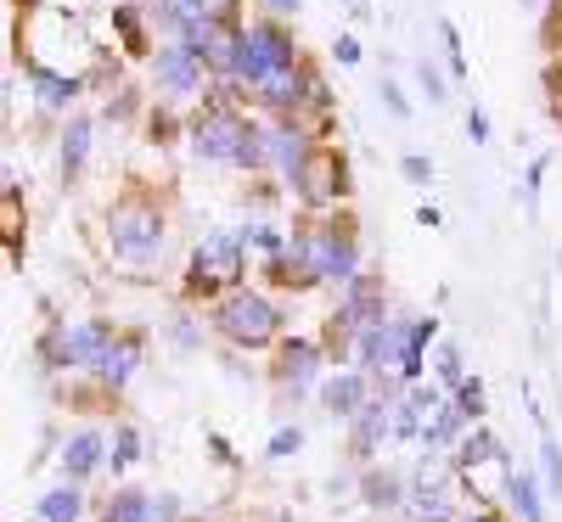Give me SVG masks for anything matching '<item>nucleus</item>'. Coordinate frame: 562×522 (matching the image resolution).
<instances>
[{
    "label": "nucleus",
    "instance_id": "f257e3e1",
    "mask_svg": "<svg viewBox=\"0 0 562 522\" xmlns=\"http://www.w3.org/2000/svg\"><path fill=\"white\" fill-rule=\"evenodd\" d=\"M192 147L209 163H243V169L265 163V135L243 113H231V107H214V113H203L192 124Z\"/></svg>",
    "mask_w": 562,
    "mask_h": 522
},
{
    "label": "nucleus",
    "instance_id": "f03ea898",
    "mask_svg": "<svg viewBox=\"0 0 562 522\" xmlns=\"http://www.w3.org/2000/svg\"><path fill=\"white\" fill-rule=\"evenodd\" d=\"M164 248V214L153 203H119L113 208V253L147 264Z\"/></svg>",
    "mask_w": 562,
    "mask_h": 522
},
{
    "label": "nucleus",
    "instance_id": "7ed1b4c3",
    "mask_svg": "<svg viewBox=\"0 0 562 522\" xmlns=\"http://www.w3.org/2000/svg\"><path fill=\"white\" fill-rule=\"evenodd\" d=\"M214 326L225 331L231 343L259 349V343H270V338H276V309H270L259 293H231V298L214 309Z\"/></svg>",
    "mask_w": 562,
    "mask_h": 522
},
{
    "label": "nucleus",
    "instance_id": "20e7f679",
    "mask_svg": "<svg viewBox=\"0 0 562 522\" xmlns=\"http://www.w3.org/2000/svg\"><path fill=\"white\" fill-rule=\"evenodd\" d=\"M237 73H248L259 90H270L276 79H288V73H293V45H288V34L270 29V23H259V29L243 39V68H237Z\"/></svg>",
    "mask_w": 562,
    "mask_h": 522
},
{
    "label": "nucleus",
    "instance_id": "39448f33",
    "mask_svg": "<svg viewBox=\"0 0 562 522\" xmlns=\"http://www.w3.org/2000/svg\"><path fill=\"white\" fill-rule=\"evenodd\" d=\"M203 68H209V63L192 52V45H164L158 63H153V84L164 90L169 102H186V97L203 84Z\"/></svg>",
    "mask_w": 562,
    "mask_h": 522
},
{
    "label": "nucleus",
    "instance_id": "423d86ee",
    "mask_svg": "<svg viewBox=\"0 0 562 522\" xmlns=\"http://www.w3.org/2000/svg\"><path fill=\"white\" fill-rule=\"evenodd\" d=\"M237 270H243V242H231V236H203V248L192 253V287L237 281Z\"/></svg>",
    "mask_w": 562,
    "mask_h": 522
},
{
    "label": "nucleus",
    "instance_id": "0eeeda50",
    "mask_svg": "<svg viewBox=\"0 0 562 522\" xmlns=\"http://www.w3.org/2000/svg\"><path fill=\"white\" fill-rule=\"evenodd\" d=\"M243 39L248 34H237V29L220 23V18H209V23H198L192 34H186V45H192L209 68H243Z\"/></svg>",
    "mask_w": 562,
    "mask_h": 522
},
{
    "label": "nucleus",
    "instance_id": "6e6552de",
    "mask_svg": "<svg viewBox=\"0 0 562 522\" xmlns=\"http://www.w3.org/2000/svg\"><path fill=\"white\" fill-rule=\"evenodd\" d=\"M299 192L304 203H333L344 192V163L333 152H310V163L299 169Z\"/></svg>",
    "mask_w": 562,
    "mask_h": 522
},
{
    "label": "nucleus",
    "instance_id": "1a4fd4ad",
    "mask_svg": "<svg viewBox=\"0 0 562 522\" xmlns=\"http://www.w3.org/2000/svg\"><path fill=\"white\" fill-rule=\"evenodd\" d=\"M108 354H113V338H108L102 320H85V326H74L63 338V360L68 365H108Z\"/></svg>",
    "mask_w": 562,
    "mask_h": 522
},
{
    "label": "nucleus",
    "instance_id": "9d476101",
    "mask_svg": "<svg viewBox=\"0 0 562 522\" xmlns=\"http://www.w3.org/2000/svg\"><path fill=\"white\" fill-rule=\"evenodd\" d=\"M265 152L276 158V169H281V174H293V180H299V169L310 163L299 129H270V135H265Z\"/></svg>",
    "mask_w": 562,
    "mask_h": 522
},
{
    "label": "nucleus",
    "instance_id": "9b49d317",
    "mask_svg": "<svg viewBox=\"0 0 562 522\" xmlns=\"http://www.w3.org/2000/svg\"><path fill=\"white\" fill-rule=\"evenodd\" d=\"M326 410H333V416H360L366 410V383L355 371H344V376L326 383Z\"/></svg>",
    "mask_w": 562,
    "mask_h": 522
},
{
    "label": "nucleus",
    "instance_id": "f8f14e48",
    "mask_svg": "<svg viewBox=\"0 0 562 522\" xmlns=\"http://www.w3.org/2000/svg\"><path fill=\"white\" fill-rule=\"evenodd\" d=\"M405 506H411L416 522H445L450 517V495H445V484H428V472H422V484H416V495Z\"/></svg>",
    "mask_w": 562,
    "mask_h": 522
},
{
    "label": "nucleus",
    "instance_id": "ddd939ff",
    "mask_svg": "<svg viewBox=\"0 0 562 522\" xmlns=\"http://www.w3.org/2000/svg\"><path fill=\"white\" fill-rule=\"evenodd\" d=\"M310 376H315V349L310 343H288V354H281V383L299 394Z\"/></svg>",
    "mask_w": 562,
    "mask_h": 522
},
{
    "label": "nucleus",
    "instance_id": "4468645a",
    "mask_svg": "<svg viewBox=\"0 0 562 522\" xmlns=\"http://www.w3.org/2000/svg\"><path fill=\"white\" fill-rule=\"evenodd\" d=\"M97 461H102V439H97V433H79V439H68L63 466L74 472V478H85V472H97Z\"/></svg>",
    "mask_w": 562,
    "mask_h": 522
},
{
    "label": "nucleus",
    "instance_id": "2eb2a0df",
    "mask_svg": "<svg viewBox=\"0 0 562 522\" xmlns=\"http://www.w3.org/2000/svg\"><path fill=\"white\" fill-rule=\"evenodd\" d=\"M79 511H85V495L79 489H52L45 495V506H40V522H79Z\"/></svg>",
    "mask_w": 562,
    "mask_h": 522
},
{
    "label": "nucleus",
    "instance_id": "dca6fc26",
    "mask_svg": "<svg viewBox=\"0 0 562 522\" xmlns=\"http://www.w3.org/2000/svg\"><path fill=\"white\" fill-rule=\"evenodd\" d=\"M108 522H158V506H153L147 495L124 489V495H113V506H108Z\"/></svg>",
    "mask_w": 562,
    "mask_h": 522
},
{
    "label": "nucleus",
    "instance_id": "f3484780",
    "mask_svg": "<svg viewBox=\"0 0 562 522\" xmlns=\"http://www.w3.org/2000/svg\"><path fill=\"white\" fill-rule=\"evenodd\" d=\"M29 73H34V84H40V102H45V107H68V102L79 97V84L63 79V73H52V68H29Z\"/></svg>",
    "mask_w": 562,
    "mask_h": 522
},
{
    "label": "nucleus",
    "instance_id": "a211bd4d",
    "mask_svg": "<svg viewBox=\"0 0 562 522\" xmlns=\"http://www.w3.org/2000/svg\"><path fill=\"white\" fill-rule=\"evenodd\" d=\"M85 152H90V124H85V118H74V124H68V135H63V174H68V180L79 174Z\"/></svg>",
    "mask_w": 562,
    "mask_h": 522
},
{
    "label": "nucleus",
    "instance_id": "6ab92c4d",
    "mask_svg": "<svg viewBox=\"0 0 562 522\" xmlns=\"http://www.w3.org/2000/svg\"><path fill=\"white\" fill-rule=\"evenodd\" d=\"M434 331H439L434 320H416V326L405 331V354H400V371H405V376H416V371H422V349H428Z\"/></svg>",
    "mask_w": 562,
    "mask_h": 522
},
{
    "label": "nucleus",
    "instance_id": "aec40b11",
    "mask_svg": "<svg viewBox=\"0 0 562 522\" xmlns=\"http://www.w3.org/2000/svg\"><path fill=\"white\" fill-rule=\"evenodd\" d=\"M389 399H366V410H360V450H371L378 444V433H389Z\"/></svg>",
    "mask_w": 562,
    "mask_h": 522
},
{
    "label": "nucleus",
    "instance_id": "412c9836",
    "mask_svg": "<svg viewBox=\"0 0 562 522\" xmlns=\"http://www.w3.org/2000/svg\"><path fill=\"white\" fill-rule=\"evenodd\" d=\"M164 18H169V23H180L186 34H192V29H198V23H209L214 12H209V0H164Z\"/></svg>",
    "mask_w": 562,
    "mask_h": 522
},
{
    "label": "nucleus",
    "instance_id": "4be33fe9",
    "mask_svg": "<svg viewBox=\"0 0 562 522\" xmlns=\"http://www.w3.org/2000/svg\"><path fill=\"white\" fill-rule=\"evenodd\" d=\"M135 360H140V349H135V343H119V349L108 354V365H102V371H108V383H113V388H119V383H130Z\"/></svg>",
    "mask_w": 562,
    "mask_h": 522
},
{
    "label": "nucleus",
    "instance_id": "5701e85b",
    "mask_svg": "<svg viewBox=\"0 0 562 522\" xmlns=\"http://www.w3.org/2000/svg\"><path fill=\"white\" fill-rule=\"evenodd\" d=\"M512 506L524 511V522H540V500H535V484L524 478V472H512Z\"/></svg>",
    "mask_w": 562,
    "mask_h": 522
},
{
    "label": "nucleus",
    "instance_id": "b1692460",
    "mask_svg": "<svg viewBox=\"0 0 562 522\" xmlns=\"http://www.w3.org/2000/svg\"><path fill=\"white\" fill-rule=\"evenodd\" d=\"M456 410H461V416H484V383H461Z\"/></svg>",
    "mask_w": 562,
    "mask_h": 522
},
{
    "label": "nucleus",
    "instance_id": "393cba45",
    "mask_svg": "<svg viewBox=\"0 0 562 522\" xmlns=\"http://www.w3.org/2000/svg\"><path fill=\"white\" fill-rule=\"evenodd\" d=\"M135 461H140V439L124 427V433H119V450H113V466L124 472V466H135Z\"/></svg>",
    "mask_w": 562,
    "mask_h": 522
},
{
    "label": "nucleus",
    "instance_id": "a878e982",
    "mask_svg": "<svg viewBox=\"0 0 562 522\" xmlns=\"http://www.w3.org/2000/svg\"><path fill=\"white\" fill-rule=\"evenodd\" d=\"M366 500H371V506H394V500H400V484H394V478H371V484H366Z\"/></svg>",
    "mask_w": 562,
    "mask_h": 522
},
{
    "label": "nucleus",
    "instance_id": "bb28decb",
    "mask_svg": "<svg viewBox=\"0 0 562 522\" xmlns=\"http://www.w3.org/2000/svg\"><path fill=\"white\" fill-rule=\"evenodd\" d=\"M540 455H546V484L562 495V455H557V444L546 439V444H540Z\"/></svg>",
    "mask_w": 562,
    "mask_h": 522
},
{
    "label": "nucleus",
    "instance_id": "cd10ccee",
    "mask_svg": "<svg viewBox=\"0 0 562 522\" xmlns=\"http://www.w3.org/2000/svg\"><path fill=\"white\" fill-rule=\"evenodd\" d=\"M400 169H405V174H411L416 185H428V180H434V163H428V158H416V152H411V158H405Z\"/></svg>",
    "mask_w": 562,
    "mask_h": 522
},
{
    "label": "nucleus",
    "instance_id": "c85d7f7f",
    "mask_svg": "<svg viewBox=\"0 0 562 522\" xmlns=\"http://www.w3.org/2000/svg\"><path fill=\"white\" fill-rule=\"evenodd\" d=\"M416 73H422V84H428V97H434V102H445V79H439V68H434V63H422Z\"/></svg>",
    "mask_w": 562,
    "mask_h": 522
},
{
    "label": "nucleus",
    "instance_id": "c756f323",
    "mask_svg": "<svg viewBox=\"0 0 562 522\" xmlns=\"http://www.w3.org/2000/svg\"><path fill=\"white\" fill-rule=\"evenodd\" d=\"M304 444V433H299V427H293V433H276V444H270V455H293Z\"/></svg>",
    "mask_w": 562,
    "mask_h": 522
},
{
    "label": "nucleus",
    "instance_id": "7c9ffc66",
    "mask_svg": "<svg viewBox=\"0 0 562 522\" xmlns=\"http://www.w3.org/2000/svg\"><path fill=\"white\" fill-rule=\"evenodd\" d=\"M467 135H473V140H490V118L473 107V113H467Z\"/></svg>",
    "mask_w": 562,
    "mask_h": 522
},
{
    "label": "nucleus",
    "instance_id": "2f4dec72",
    "mask_svg": "<svg viewBox=\"0 0 562 522\" xmlns=\"http://www.w3.org/2000/svg\"><path fill=\"white\" fill-rule=\"evenodd\" d=\"M338 63H360V45L355 39H338Z\"/></svg>",
    "mask_w": 562,
    "mask_h": 522
},
{
    "label": "nucleus",
    "instance_id": "473e14b6",
    "mask_svg": "<svg viewBox=\"0 0 562 522\" xmlns=\"http://www.w3.org/2000/svg\"><path fill=\"white\" fill-rule=\"evenodd\" d=\"M383 102H389V107H394V113L405 118V97H400V90H394V84H383Z\"/></svg>",
    "mask_w": 562,
    "mask_h": 522
},
{
    "label": "nucleus",
    "instance_id": "72a5a7b5",
    "mask_svg": "<svg viewBox=\"0 0 562 522\" xmlns=\"http://www.w3.org/2000/svg\"><path fill=\"white\" fill-rule=\"evenodd\" d=\"M270 12H299V0H270Z\"/></svg>",
    "mask_w": 562,
    "mask_h": 522
},
{
    "label": "nucleus",
    "instance_id": "f704fd0d",
    "mask_svg": "<svg viewBox=\"0 0 562 522\" xmlns=\"http://www.w3.org/2000/svg\"><path fill=\"white\" fill-rule=\"evenodd\" d=\"M473 522H490V517H473Z\"/></svg>",
    "mask_w": 562,
    "mask_h": 522
}]
</instances>
